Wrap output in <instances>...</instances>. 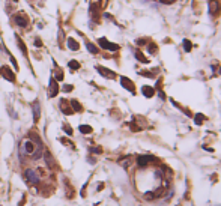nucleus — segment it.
<instances>
[{"label":"nucleus","mask_w":221,"mask_h":206,"mask_svg":"<svg viewBox=\"0 0 221 206\" xmlns=\"http://www.w3.org/2000/svg\"><path fill=\"white\" fill-rule=\"evenodd\" d=\"M23 174H24V181H26L27 184H30V185H38L39 181H41L38 171L33 170V168H26Z\"/></svg>","instance_id":"obj_1"},{"label":"nucleus","mask_w":221,"mask_h":206,"mask_svg":"<svg viewBox=\"0 0 221 206\" xmlns=\"http://www.w3.org/2000/svg\"><path fill=\"white\" fill-rule=\"evenodd\" d=\"M35 148H36V145H35L30 138H27V140L23 141V145H21V148H20V152H21V154H26V155H32V154L35 152Z\"/></svg>","instance_id":"obj_2"},{"label":"nucleus","mask_w":221,"mask_h":206,"mask_svg":"<svg viewBox=\"0 0 221 206\" xmlns=\"http://www.w3.org/2000/svg\"><path fill=\"white\" fill-rule=\"evenodd\" d=\"M12 20H14V23H15L20 29H26V27L29 26V18H27L24 14H15Z\"/></svg>","instance_id":"obj_3"},{"label":"nucleus","mask_w":221,"mask_h":206,"mask_svg":"<svg viewBox=\"0 0 221 206\" xmlns=\"http://www.w3.org/2000/svg\"><path fill=\"white\" fill-rule=\"evenodd\" d=\"M59 84L56 81L54 77H50V83H48V98H54L59 93Z\"/></svg>","instance_id":"obj_4"},{"label":"nucleus","mask_w":221,"mask_h":206,"mask_svg":"<svg viewBox=\"0 0 221 206\" xmlns=\"http://www.w3.org/2000/svg\"><path fill=\"white\" fill-rule=\"evenodd\" d=\"M98 44H99V47L104 48V50H110V51H117V50H119V45H117V44H113V42L107 41L105 38H99V39H98Z\"/></svg>","instance_id":"obj_5"},{"label":"nucleus","mask_w":221,"mask_h":206,"mask_svg":"<svg viewBox=\"0 0 221 206\" xmlns=\"http://www.w3.org/2000/svg\"><path fill=\"white\" fill-rule=\"evenodd\" d=\"M0 75H2V78H5V80H8V81H11V83L15 81L14 71H12L9 66H2V69H0Z\"/></svg>","instance_id":"obj_6"},{"label":"nucleus","mask_w":221,"mask_h":206,"mask_svg":"<svg viewBox=\"0 0 221 206\" xmlns=\"http://www.w3.org/2000/svg\"><path fill=\"white\" fill-rule=\"evenodd\" d=\"M42 157H44L47 167H50V168H54V167H56V161H54L53 155L50 154V151H45V149H44V154H42Z\"/></svg>","instance_id":"obj_7"},{"label":"nucleus","mask_w":221,"mask_h":206,"mask_svg":"<svg viewBox=\"0 0 221 206\" xmlns=\"http://www.w3.org/2000/svg\"><path fill=\"white\" fill-rule=\"evenodd\" d=\"M96 71L101 74V75H104L105 78H116V74L113 72V71H110V69H107V68H104V66H96Z\"/></svg>","instance_id":"obj_8"},{"label":"nucleus","mask_w":221,"mask_h":206,"mask_svg":"<svg viewBox=\"0 0 221 206\" xmlns=\"http://www.w3.org/2000/svg\"><path fill=\"white\" fill-rule=\"evenodd\" d=\"M32 110H33V122L36 124L41 118V105H39V101H35L33 105H32Z\"/></svg>","instance_id":"obj_9"},{"label":"nucleus","mask_w":221,"mask_h":206,"mask_svg":"<svg viewBox=\"0 0 221 206\" xmlns=\"http://www.w3.org/2000/svg\"><path fill=\"white\" fill-rule=\"evenodd\" d=\"M152 161H153V158H152V157H149V155H143V157H138V160H137V163H138V165H140L141 168L147 167V165L150 164Z\"/></svg>","instance_id":"obj_10"},{"label":"nucleus","mask_w":221,"mask_h":206,"mask_svg":"<svg viewBox=\"0 0 221 206\" xmlns=\"http://www.w3.org/2000/svg\"><path fill=\"white\" fill-rule=\"evenodd\" d=\"M120 84L125 87V89H128L130 92H135V86H134V83L130 80V78H127V77H120Z\"/></svg>","instance_id":"obj_11"},{"label":"nucleus","mask_w":221,"mask_h":206,"mask_svg":"<svg viewBox=\"0 0 221 206\" xmlns=\"http://www.w3.org/2000/svg\"><path fill=\"white\" fill-rule=\"evenodd\" d=\"M68 104H69V102H68L66 99H62V101H60V110H62L65 115H72V113H74V110H72Z\"/></svg>","instance_id":"obj_12"},{"label":"nucleus","mask_w":221,"mask_h":206,"mask_svg":"<svg viewBox=\"0 0 221 206\" xmlns=\"http://www.w3.org/2000/svg\"><path fill=\"white\" fill-rule=\"evenodd\" d=\"M220 3L217 2V0H212L211 3H209V9H211V14L215 17V15H218L220 14Z\"/></svg>","instance_id":"obj_13"},{"label":"nucleus","mask_w":221,"mask_h":206,"mask_svg":"<svg viewBox=\"0 0 221 206\" xmlns=\"http://www.w3.org/2000/svg\"><path fill=\"white\" fill-rule=\"evenodd\" d=\"M141 92H143V95H144V96L150 98V96H153L155 89H153V87H150V86H143V87H141Z\"/></svg>","instance_id":"obj_14"},{"label":"nucleus","mask_w":221,"mask_h":206,"mask_svg":"<svg viewBox=\"0 0 221 206\" xmlns=\"http://www.w3.org/2000/svg\"><path fill=\"white\" fill-rule=\"evenodd\" d=\"M68 48H69V50H72V51H77V50H78V48H80V45H78V42L75 41V39H74V38H68Z\"/></svg>","instance_id":"obj_15"},{"label":"nucleus","mask_w":221,"mask_h":206,"mask_svg":"<svg viewBox=\"0 0 221 206\" xmlns=\"http://www.w3.org/2000/svg\"><path fill=\"white\" fill-rule=\"evenodd\" d=\"M15 39H17V42H18V48L21 50V53H23V56H27V48H26V45H24V42L21 41V38L17 35L15 36Z\"/></svg>","instance_id":"obj_16"},{"label":"nucleus","mask_w":221,"mask_h":206,"mask_svg":"<svg viewBox=\"0 0 221 206\" xmlns=\"http://www.w3.org/2000/svg\"><path fill=\"white\" fill-rule=\"evenodd\" d=\"M69 104H71V108H72L74 111H83V107L80 105V102H78L77 99H72V101H69Z\"/></svg>","instance_id":"obj_17"},{"label":"nucleus","mask_w":221,"mask_h":206,"mask_svg":"<svg viewBox=\"0 0 221 206\" xmlns=\"http://www.w3.org/2000/svg\"><path fill=\"white\" fill-rule=\"evenodd\" d=\"M78 129H80V132H81V134H92V131H93L90 125H80V126H78Z\"/></svg>","instance_id":"obj_18"},{"label":"nucleus","mask_w":221,"mask_h":206,"mask_svg":"<svg viewBox=\"0 0 221 206\" xmlns=\"http://www.w3.org/2000/svg\"><path fill=\"white\" fill-rule=\"evenodd\" d=\"M68 66H69L71 71H78V69H80V63H78L77 60H69V62H68Z\"/></svg>","instance_id":"obj_19"},{"label":"nucleus","mask_w":221,"mask_h":206,"mask_svg":"<svg viewBox=\"0 0 221 206\" xmlns=\"http://www.w3.org/2000/svg\"><path fill=\"white\" fill-rule=\"evenodd\" d=\"M86 48H87L92 54H98V47H96V45H93L92 42H89V41L86 42Z\"/></svg>","instance_id":"obj_20"},{"label":"nucleus","mask_w":221,"mask_h":206,"mask_svg":"<svg viewBox=\"0 0 221 206\" xmlns=\"http://www.w3.org/2000/svg\"><path fill=\"white\" fill-rule=\"evenodd\" d=\"M54 66H56V77H54L56 81H63V71H60L56 63H54Z\"/></svg>","instance_id":"obj_21"},{"label":"nucleus","mask_w":221,"mask_h":206,"mask_svg":"<svg viewBox=\"0 0 221 206\" xmlns=\"http://www.w3.org/2000/svg\"><path fill=\"white\" fill-rule=\"evenodd\" d=\"M135 57H137V60H140V62H143V63H147V59H146L140 51H135Z\"/></svg>","instance_id":"obj_22"},{"label":"nucleus","mask_w":221,"mask_h":206,"mask_svg":"<svg viewBox=\"0 0 221 206\" xmlns=\"http://www.w3.org/2000/svg\"><path fill=\"white\" fill-rule=\"evenodd\" d=\"M62 90H63V92H71V90H74V86H71V84H63V86H62Z\"/></svg>","instance_id":"obj_23"},{"label":"nucleus","mask_w":221,"mask_h":206,"mask_svg":"<svg viewBox=\"0 0 221 206\" xmlns=\"http://www.w3.org/2000/svg\"><path fill=\"white\" fill-rule=\"evenodd\" d=\"M62 128H63V131H65V132H66V134H68V135H71V134H72V129H71V128H69V125H63V126H62Z\"/></svg>","instance_id":"obj_24"},{"label":"nucleus","mask_w":221,"mask_h":206,"mask_svg":"<svg viewBox=\"0 0 221 206\" xmlns=\"http://www.w3.org/2000/svg\"><path fill=\"white\" fill-rule=\"evenodd\" d=\"M89 151H90L92 154H101V152H102V149H101V148H90Z\"/></svg>","instance_id":"obj_25"},{"label":"nucleus","mask_w":221,"mask_h":206,"mask_svg":"<svg viewBox=\"0 0 221 206\" xmlns=\"http://www.w3.org/2000/svg\"><path fill=\"white\" fill-rule=\"evenodd\" d=\"M183 48H185L186 51H190V50H191V42H190V41H183Z\"/></svg>","instance_id":"obj_26"},{"label":"nucleus","mask_w":221,"mask_h":206,"mask_svg":"<svg viewBox=\"0 0 221 206\" xmlns=\"http://www.w3.org/2000/svg\"><path fill=\"white\" fill-rule=\"evenodd\" d=\"M149 51H150V53H157V45H155V44H150V45H149Z\"/></svg>","instance_id":"obj_27"},{"label":"nucleus","mask_w":221,"mask_h":206,"mask_svg":"<svg viewBox=\"0 0 221 206\" xmlns=\"http://www.w3.org/2000/svg\"><path fill=\"white\" fill-rule=\"evenodd\" d=\"M60 141H62L63 145H66V146H71V143H69V140H68V138H60Z\"/></svg>","instance_id":"obj_28"},{"label":"nucleus","mask_w":221,"mask_h":206,"mask_svg":"<svg viewBox=\"0 0 221 206\" xmlns=\"http://www.w3.org/2000/svg\"><path fill=\"white\" fill-rule=\"evenodd\" d=\"M35 47H42V42H41V39H35Z\"/></svg>","instance_id":"obj_29"},{"label":"nucleus","mask_w":221,"mask_h":206,"mask_svg":"<svg viewBox=\"0 0 221 206\" xmlns=\"http://www.w3.org/2000/svg\"><path fill=\"white\" fill-rule=\"evenodd\" d=\"M202 121H203V116H200V115H199V116H196V124H200Z\"/></svg>","instance_id":"obj_30"},{"label":"nucleus","mask_w":221,"mask_h":206,"mask_svg":"<svg viewBox=\"0 0 221 206\" xmlns=\"http://www.w3.org/2000/svg\"><path fill=\"white\" fill-rule=\"evenodd\" d=\"M160 3H166V5H170V3H173L175 0H158Z\"/></svg>","instance_id":"obj_31"}]
</instances>
